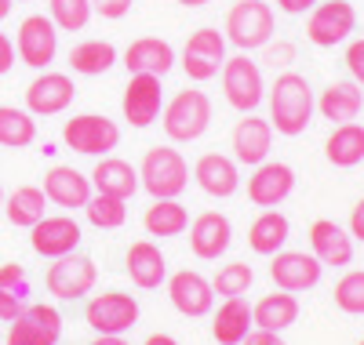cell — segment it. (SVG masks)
<instances>
[{"instance_id":"484cf974","label":"cell","mask_w":364,"mask_h":345,"mask_svg":"<svg viewBox=\"0 0 364 345\" xmlns=\"http://www.w3.org/2000/svg\"><path fill=\"white\" fill-rule=\"evenodd\" d=\"M124 265H128V276H132V284L142 288V291H154L164 284V276H168V262L161 255V247L154 240H135L128 247V255H124Z\"/></svg>"},{"instance_id":"60d3db41","label":"cell","mask_w":364,"mask_h":345,"mask_svg":"<svg viewBox=\"0 0 364 345\" xmlns=\"http://www.w3.org/2000/svg\"><path fill=\"white\" fill-rule=\"evenodd\" d=\"M343 62H346V70H350V80L364 87V37H357V40L346 44V58Z\"/></svg>"},{"instance_id":"e575fe53","label":"cell","mask_w":364,"mask_h":345,"mask_svg":"<svg viewBox=\"0 0 364 345\" xmlns=\"http://www.w3.org/2000/svg\"><path fill=\"white\" fill-rule=\"evenodd\" d=\"M44 207H48L44 190H37V185H18L8 197V222L18 229H33L44 218Z\"/></svg>"},{"instance_id":"ffe728a7","label":"cell","mask_w":364,"mask_h":345,"mask_svg":"<svg viewBox=\"0 0 364 345\" xmlns=\"http://www.w3.org/2000/svg\"><path fill=\"white\" fill-rule=\"evenodd\" d=\"M233 160L245 164V168H259L262 160H269V149H273V124L245 113V120H237L233 128Z\"/></svg>"},{"instance_id":"f35d334b","label":"cell","mask_w":364,"mask_h":345,"mask_svg":"<svg viewBox=\"0 0 364 345\" xmlns=\"http://www.w3.org/2000/svg\"><path fill=\"white\" fill-rule=\"evenodd\" d=\"M252 280H255V273H252L248 262H230L215 273L211 288H215V295H223V298H240V295H248Z\"/></svg>"},{"instance_id":"6da1fadb","label":"cell","mask_w":364,"mask_h":345,"mask_svg":"<svg viewBox=\"0 0 364 345\" xmlns=\"http://www.w3.org/2000/svg\"><path fill=\"white\" fill-rule=\"evenodd\" d=\"M317 113V95L310 80L302 73H281L269 87V124L273 131L284 135V138H295L310 128V120Z\"/></svg>"},{"instance_id":"b9f144b4","label":"cell","mask_w":364,"mask_h":345,"mask_svg":"<svg viewBox=\"0 0 364 345\" xmlns=\"http://www.w3.org/2000/svg\"><path fill=\"white\" fill-rule=\"evenodd\" d=\"M91 11L117 22V18H124L132 11V0H91Z\"/></svg>"},{"instance_id":"f907efd6","label":"cell","mask_w":364,"mask_h":345,"mask_svg":"<svg viewBox=\"0 0 364 345\" xmlns=\"http://www.w3.org/2000/svg\"><path fill=\"white\" fill-rule=\"evenodd\" d=\"M11 4H15V0H0V18L11 15Z\"/></svg>"},{"instance_id":"74e56055","label":"cell","mask_w":364,"mask_h":345,"mask_svg":"<svg viewBox=\"0 0 364 345\" xmlns=\"http://www.w3.org/2000/svg\"><path fill=\"white\" fill-rule=\"evenodd\" d=\"M84 214L95 229H120L128 218V200H117V197H102V193H91V200L84 204Z\"/></svg>"},{"instance_id":"836d02e7","label":"cell","mask_w":364,"mask_h":345,"mask_svg":"<svg viewBox=\"0 0 364 345\" xmlns=\"http://www.w3.org/2000/svg\"><path fill=\"white\" fill-rule=\"evenodd\" d=\"M117 66V48L109 40H80L70 48V70L80 77H102Z\"/></svg>"},{"instance_id":"9c48e42d","label":"cell","mask_w":364,"mask_h":345,"mask_svg":"<svg viewBox=\"0 0 364 345\" xmlns=\"http://www.w3.org/2000/svg\"><path fill=\"white\" fill-rule=\"evenodd\" d=\"M84 320L95 334H128L139 324V302L124 291H102L87 302Z\"/></svg>"},{"instance_id":"ab89813d","label":"cell","mask_w":364,"mask_h":345,"mask_svg":"<svg viewBox=\"0 0 364 345\" xmlns=\"http://www.w3.org/2000/svg\"><path fill=\"white\" fill-rule=\"evenodd\" d=\"M336 305L353 317H364V269H350L336 284Z\"/></svg>"},{"instance_id":"816d5d0a","label":"cell","mask_w":364,"mask_h":345,"mask_svg":"<svg viewBox=\"0 0 364 345\" xmlns=\"http://www.w3.org/2000/svg\"><path fill=\"white\" fill-rule=\"evenodd\" d=\"M0 204H4V190H0Z\"/></svg>"},{"instance_id":"7dc6e473","label":"cell","mask_w":364,"mask_h":345,"mask_svg":"<svg viewBox=\"0 0 364 345\" xmlns=\"http://www.w3.org/2000/svg\"><path fill=\"white\" fill-rule=\"evenodd\" d=\"M91 345H132V341H128L124 334H99Z\"/></svg>"},{"instance_id":"d4e9b609","label":"cell","mask_w":364,"mask_h":345,"mask_svg":"<svg viewBox=\"0 0 364 345\" xmlns=\"http://www.w3.org/2000/svg\"><path fill=\"white\" fill-rule=\"evenodd\" d=\"M364 109V87L353 80H331L317 95V113L331 124H350Z\"/></svg>"},{"instance_id":"c3c4849f","label":"cell","mask_w":364,"mask_h":345,"mask_svg":"<svg viewBox=\"0 0 364 345\" xmlns=\"http://www.w3.org/2000/svg\"><path fill=\"white\" fill-rule=\"evenodd\" d=\"M146 345H178V341H175L171 334H161V331H157V334H149V338H146Z\"/></svg>"},{"instance_id":"7bdbcfd3","label":"cell","mask_w":364,"mask_h":345,"mask_svg":"<svg viewBox=\"0 0 364 345\" xmlns=\"http://www.w3.org/2000/svg\"><path fill=\"white\" fill-rule=\"evenodd\" d=\"M240 345H288V341L281 338V331H262V327H255V331H248V338L240 341Z\"/></svg>"},{"instance_id":"603a6c76","label":"cell","mask_w":364,"mask_h":345,"mask_svg":"<svg viewBox=\"0 0 364 345\" xmlns=\"http://www.w3.org/2000/svg\"><path fill=\"white\" fill-rule=\"evenodd\" d=\"M91 178L70 164H55L48 175H44V197L58 207H66V211H77L91 200Z\"/></svg>"},{"instance_id":"5b68a950","label":"cell","mask_w":364,"mask_h":345,"mask_svg":"<svg viewBox=\"0 0 364 345\" xmlns=\"http://www.w3.org/2000/svg\"><path fill=\"white\" fill-rule=\"evenodd\" d=\"M219 73H223V95H226V102L237 113H255L259 102L266 99V84H262L259 62L248 51H237V55H226Z\"/></svg>"},{"instance_id":"44dd1931","label":"cell","mask_w":364,"mask_h":345,"mask_svg":"<svg viewBox=\"0 0 364 345\" xmlns=\"http://www.w3.org/2000/svg\"><path fill=\"white\" fill-rule=\"evenodd\" d=\"M193 182L208 197L226 200V197H233L240 190V164L233 160V156H226V153H204V156H197V164H193Z\"/></svg>"},{"instance_id":"ee69618b","label":"cell","mask_w":364,"mask_h":345,"mask_svg":"<svg viewBox=\"0 0 364 345\" xmlns=\"http://www.w3.org/2000/svg\"><path fill=\"white\" fill-rule=\"evenodd\" d=\"M15 66V40L8 33H0V77Z\"/></svg>"},{"instance_id":"30bf717a","label":"cell","mask_w":364,"mask_h":345,"mask_svg":"<svg viewBox=\"0 0 364 345\" xmlns=\"http://www.w3.org/2000/svg\"><path fill=\"white\" fill-rule=\"evenodd\" d=\"M15 55L29 70H48L58 55V26L48 15H26L15 37Z\"/></svg>"},{"instance_id":"2e32d148","label":"cell","mask_w":364,"mask_h":345,"mask_svg":"<svg viewBox=\"0 0 364 345\" xmlns=\"http://www.w3.org/2000/svg\"><path fill=\"white\" fill-rule=\"evenodd\" d=\"M321 273H324V265L314 255H306V251H277L273 262H269L273 284H277L281 291H288V295L317 288L321 284Z\"/></svg>"},{"instance_id":"ba28073f","label":"cell","mask_w":364,"mask_h":345,"mask_svg":"<svg viewBox=\"0 0 364 345\" xmlns=\"http://www.w3.org/2000/svg\"><path fill=\"white\" fill-rule=\"evenodd\" d=\"M353 29H357V11L350 0H321L306 18V40L317 48H336L350 40Z\"/></svg>"},{"instance_id":"3957f363","label":"cell","mask_w":364,"mask_h":345,"mask_svg":"<svg viewBox=\"0 0 364 345\" xmlns=\"http://www.w3.org/2000/svg\"><path fill=\"white\" fill-rule=\"evenodd\" d=\"M273 8L266 0H237V4L226 11V44H233L237 51H255L266 48L273 40Z\"/></svg>"},{"instance_id":"f546056e","label":"cell","mask_w":364,"mask_h":345,"mask_svg":"<svg viewBox=\"0 0 364 345\" xmlns=\"http://www.w3.org/2000/svg\"><path fill=\"white\" fill-rule=\"evenodd\" d=\"M252 320H255V327H262V331H288V327L299 320V298L277 288L273 295H262V298L252 305Z\"/></svg>"},{"instance_id":"9a60e30c","label":"cell","mask_w":364,"mask_h":345,"mask_svg":"<svg viewBox=\"0 0 364 345\" xmlns=\"http://www.w3.org/2000/svg\"><path fill=\"white\" fill-rule=\"evenodd\" d=\"M63 334V317H58L55 305H26V312L18 320H11L8 331V345H58Z\"/></svg>"},{"instance_id":"8992f818","label":"cell","mask_w":364,"mask_h":345,"mask_svg":"<svg viewBox=\"0 0 364 345\" xmlns=\"http://www.w3.org/2000/svg\"><path fill=\"white\" fill-rule=\"evenodd\" d=\"M63 142L80 156H109L120 146V128L102 113H77L63 124Z\"/></svg>"},{"instance_id":"cb8c5ba5","label":"cell","mask_w":364,"mask_h":345,"mask_svg":"<svg viewBox=\"0 0 364 345\" xmlns=\"http://www.w3.org/2000/svg\"><path fill=\"white\" fill-rule=\"evenodd\" d=\"M91 190L102 197H117V200H132L139 193V168H132L120 156H99L95 171L87 175Z\"/></svg>"},{"instance_id":"52a82bcc","label":"cell","mask_w":364,"mask_h":345,"mask_svg":"<svg viewBox=\"0 0 364 345\" xmlns=\"http://www.w3.org/2000/svg\"><path fill=\"white\" fill-rule=\"evenodd\" d=\"M226 62V33H219L215 26H200L190 33L186 48H182V70L193 84H204L211 77H219Z\"/></svg>"},{"instance_id":"d6986e66","label":"cell","mask_w":364,"mask_h":345,"mask_svg":"<svg viewBox=\"0 0 364 345\" xmlns=\"http://www.w3.org/2000/svg\"><path fill=\"white\" fill-rule=\"evenodd\" d=\"M233 240V226L223 211H200L190 222V251L204 262H215L230 251Z\"/></svg>"},{"instance_id":"e0dca14e","label":"cell","mask_w":364,"mask_h":345,"mask_svg":"<svg viewBox=\"0 0 364 345\" xmlns=\"http://www.w3.org/2000/svg\"><path fill=\"white\" fill-rule=\"evenodd\" d=\"M291 190H295V171L281 160H262L248 178V200L262 211L281 207L291 197Z\"/></svg>"},{"instance_id":"4dcf8cb0","label":"cell","mask_w":364,"mask_h":345,"mask_svg":"<svg viewBox=\"0 0 364 345\" xmlns=\"http://www.w3.org/2000/svg\"><path fill=\"white\" fill-rule=\"evenodd\" d=\"M288 236H291V226H288V218H284L277 207L262 211L255 222H252V229H248L252 251H255V255H266V258H273L277 251H284Z\"/></svg>"},{"instance_id":"681fc988","label":"cell","mask_w":364,"mask_h":345,"mask_svg":"<svg viewBox=\"0 0 364 345\" xmlns=\"http://www.w3.org/2000/svg\"><path fill=\"white\" fill-rule=\"evenodd\" d=\"M182 8H204V4H211V0H178Z\"/></svg>"},{"instance_id":"d6a6232c","label":"cell","mask_w":364,"mask_h":345,"mask_svg":"<svg viewBox=\"0 0 364 345\" xmlns=\"http://www.w3.org/2000/svg\"><path fill=\"white\" fill-rule=\"evenodd\" d=\"M29 305V280H26V269L8 262L0 265V320L11 324L18 320Z\"/></svg>"},{"instance_id":"f1b7e54d","label":"cell","mask_w":364,"mask_h":345,"mask_svg":"<svg viewBox=\"0 0 364 345\" xmlns=\"http://www.w3.org/2000/svg\"><path fill=\"white\" fill-rule=\"evenodd\" d=\"M324 156L336 168H357L364 160V124H357V120L336 124L324 142Z\"/></svg>"},{"instance_id":"4fadbf2b","label":"cell","mask_w":364,"mask_h":345,"mask_svg":"<svg viewBox=\"0 0 364 345\" xmlns=\"http://www.w3.org/2000/svg\"><path fill=\"white\" fill-rule=\"evenodd\" d=\"M120 109H124V120L132 124V128H149L164 109L161 77L128 73V87H124V99H120Z\"/></svg>"},{"instance_id":"db71d44e","label":"cell","mask_w":364,"mask_h":345,"mask_svg":"<svg viewBox=\"0 0 364 345\" xmlns=\"http://www.w3.org/2000/svg\"><path fill=\"white\" fill-rule=\"evenodd\" d=\"M22 4H29V0H22Z\"/></svg>"},{"instance_id":"f5cc1de1","label":"cell","mask_w":364,"mask_h":345,"mask_svg":"<svg viewBox=\"0 0 364 345\" xmlns=\"http://www.w3.org/2000/svg\"><path fill=\"white\" fill-rule=\"evenodd\" d=\"M357 345H364V338H360V341H357Z\"/></svg>"},{"instance_id":"bcb514c9","label":"cell","mask_w":364,"mask_h":345,"mask_svg":"<svg viewBox=\"0 0 364 345\" xmlns=\"http://www.w3.org/2000/svg\"><path fill=\"white\" fill-rule=\"evenodd\" d=\"M350 236H353V240H364V197H360L357 207L350 211Z\"/></svg>"},{"instance_id":"ac0fdd59","label":"cell","mask_w":364,"mask_h":345,"mask_svg":"<svg viewBox=\"0 0 364 345\" xmlns=\"http://www.w3.org/2000/svg\"><path fill=\"white\" fill-rule=\"evenodd\" d=\"M168 298H171V305L182 312V317L197 320V317H208L211 305H215V288H211V280H204L200 273L178 269L168 280Z\"/></svg>"},{"instance_id":"83f0119b","label":"cell","mask_w":364,"mask_h":345,"mask_svg":"<svg viewBox=\"0 0 364 345\" xmlns=\"http://www.w3.org/2000/svg\"><path fill=\"white\" fill-rule=\"evenodd\" d=\"M255 327L252 320V305L240 298H226L219 309H215V324H211V334H215L219 345H240L248 338V331Z\"/></svg>"},{"instance_id":"8fae6325","label":"cell","mask_w":364,"mask_h":345,"mask_svg":"<svg viewBox=\"0 0 364 345\" xmlns=\"http://www.w3.org/2000/svg\"><path fill=\"white\" fill-rule=\"evenodd\" d=\"M73 99H77V84L70 73L41 70L26 87V109L33 116H58L73 106Z\"/></svg>"},{"instance_id":"277c9868","label":"cell","mask_w":364,"mask_h":345,"mask_svg":"<svg viewBox=\"0 0 364 345\" xmlns=\"http://www.w3.org/2000/svg\"><path fill=\"white\" fill-rule=\"evenodd\" d=\"M161 124H164V135L171 142H197L211 124V99L197 87L178 91L171 102H164Z\"/></svg>"},{"instance_id":"1f68e13d","label":"cell","mask_w":364,"mask_h":345,"mask_svg":"<svg viewBox=\"0 0 364 345\" xmlns=\"http://www.w3.org/2000/svg\"><path fill=\"white\" fill-rule=\"evenodd\" d=\"M142 226H146L149 236H161V240L182 236V233L190 229V211L178 204V197H171V200H154V204L146 207V214H142Z\"/></svg>"},{"instance_id":"5bb4252c","label":"cell","mask_w":364,"mask_h":345,"mask_svg":"<svg viewBox=\"0 0 364 345\" xmlns=\"http://www.w3.org/2000/svg\"><path fill=\"white\" fill-rule=\"evenodd\" d=\"M80 243V226L73 214H44L41 222L29 229V247L41 258H63L73 255Z\"/></svg>"},{"instance_id":"7a4b0ae2","label":"cell","mask_w":364,"mask_h":345,"mask_svg":"<svg viewBox=\"0 0 364 345\" xmlns=\"http://www.w3.org/2000/svg\"><path fill=\"white\" fill-rule=\"evenodd\" d=\"M190 185V164L175 146H149L139 164V190L154 200H171Z\"/></svg>"},{"instance_id":"d590c367","label":"cell","mask_w":364,"mask_h":345,"mask_svg":"<svg viewBox=\"0 0 364 345\" xmlns=\"http://www.w3.org/2000/svg\"><path fill=\"white\" fill-rule=\"evenodd\" d=\"M37 142V120L29 109L0 106V146L8 149H26Z\"/></svg>"},{"instance_id":"7c38bea8","label":"cell","mask_w":364,"mask_h":345,"mask_svg":"<svg viewBox=\"0 0 364 345\" xmlns=\"http://www.w3.org/2000/svg\"><path fill=\"white\" fill-rule=\"evenodd\" d=\"M95 280H99V269L84 255H63V258H55V265H48V291L58 302H77L91 295Z\"/></svg>"},{"instance_id":"7402d4cb","label":"cell","mask_w":364,"mask_h":345,"mask_svg":"<svg viewBox=\"0 0 364 345\" xmlns=\"http://www.w3.org/2000/svg\"><path fill=\"white\" fill-rule=\"evenodd\" d=\"M310 255L321 262V265H350L353 262V236L350 229H343L339 222H331V218H317L310 226Z\"/></svg>"},{"instance_id":"8d00e7d4","label":"cell","mask_w":364,"mask_h":345,"mask_svg":"<svg viewBox=\"0 0 364 345\" xmlns=\"http://www.w3.org/2000/svg\"><path fill=\"white\" fill-rule=\"evenodd\" d=\"M91 15V0H48V18L58 26V33H80Z\"/></svg>"},{"instance_id":"f6af8a7d","label":"cell","mask_w":364,"mask_h":345,"mask_svg":"<svg viewBox=\"0 0 364 345\" xmlns=\"http://www.w3.org/2000/svg\"><path fill=\"white\" fill-rule=\"evenodd\" d=\"M314 4H321V0H277V8L284 15H306V11H314Z\"/></svg>"},{"instance_id":"4316f807","label":"cell","mask_w":364,"mask_h":345,"mask_svg":"<svg viewBox=\"0 0 364 345\" xmlns=\"http://www.w3.org/2000/svg\"><path fill=\"white\" fill-rule=\"evenodd\" d=\"M124 66H128V73L164 77L175 66V48L161 37H139L124 48Z\"/></svg>"}]
</instances>
